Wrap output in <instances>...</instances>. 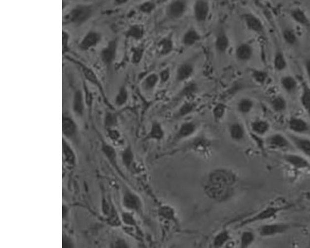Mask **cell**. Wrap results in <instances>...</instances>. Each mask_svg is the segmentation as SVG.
<instances>
[{
    "label": "cell",
    "instance_id": "cell-50",
    "mask_svg": "<svg viewBox=\"0 0 310 248\" xmlns=\"http://www.w3.org/2000/svg\"><path fill=\"white\" fill-rule=\"evenodd\" d=\"M85 77L88 80L92 83H96L97 82L96 76L94 74L93 72L89 69H85L84 71Z\"/></svg>",
    "mask_w": 310,
    "mask_h": 248
},
{
    "label": "cell",
    "instance_id": "cell-53",
    "mask_svg": "<svg viewBox=\"0 0 310 248\" xmlns=\"http://www.w3.org/2000/svg\"><path fill=\"white\" fill-rule=\"evenodd\" d=\"M106 125L107 126H113L115 123V118L113 115L108 114L107 115L106 120Z\"/></svg>",
    "mask_w": 310,
    "mask_h": 248
},
{
    "label": "cell",
    "instance_id": "cell-21",
    "mask_svg": "<svg viewBox=\"0 0 310 248\" xmlns=\"http://www.w3.org/2000/svg\"><path fill=\"white\" fill-rule=\"evenodd\" d=\"M271 109L277 114H282L286 111L288 108V102L286 99L282 95H274L270 98L269 101Z\"/></svg>",
    "mask_w": 310,
    "mask_h": 248
},
{
    "label": "cell",
    "instance_id": "cell-10",
    "mask_svg": "<svg viewBox=\"0 0 310 248\" xmlns=\"http://www.w3.org/2000/svg\"><path fill=\"white\" fill-rule=\"evenodd\" d=\"M236 181L235 176L229 172L224 170H218L214 172L210 176L209 182L220 184L221 185L230 186Z\"/></svg>",
    "mask_w": 310,
    "mask_h": 248
},
{
    "label": "cell",
    "instance_id": "cell-19",
    "mask_svg": "<svg viewBox=\"0 0 310 248\" xmlns=\"http://www.w3.org/2000/svg\"><path fill=\"white\" fill-rule=\"evenodd\" d=\"M300 102L310 118V85L307 82H303L300 88Z\"/></svg>",
    "mask_w": 310,
    "mask_h": 248
},
{
    "label": "cell",
    "instance_id": "cell-4",
    "mask_svg": "<svg viewBox=\"0 0 310 248\" xmlns=\"http://www.w3.org/2000/svg\"><path fill=\"white\" fill-rule=\"evenodd\" d=\"M211 13V3L209 0H195L193 14L197 23H204Z\"/></svg>",
    "mask_w": 310,
    "mask_h": 248
},
{
    "label": "cell",
    "instance_id": "cell-22",
    "mask_svg": "<svg viewBox=\"0 0 310 248\" xmlns=\"http://www.w3.org/2000/svg\"><path fill=\"white\" fill-rule=\"evenodd\" d=\"M281 36L283 41L290 47H296L299 43V38L297 32L290 26L282 29Z\"/></svg>",
    "mask_w": 310,
    "mask_h": 248
},
{
    "label": "cell",
    "instance_id": "cell-14",
    "mask_svg": "<svg viewBox=\"0 0 310 248\" xmlns=\"http://www.w3.org/2000/svg\"><path fill=\"white\" fill-rule=\"evenodd\" d=\"M290 16L292 21L303 28L310 29V18L304 9L295 7L290 11Z\"/></svg>",
    "mask_w": 310,
    "mask_h": 248
},
{
    "label": "cell",
    "instance_id": "cell-49",
    "mask_svg": "<svg viewBox=\"0 0 310 248\" xmlns=\"http://www.w3.org/2000/svg\"><path fill=\"white\" fill-rule=\"evenodd\" d=\"M143 53V49L138 48L134 51L133 55V60L135 63H138L142 58Z\"/></svg>",
    "mask_w": 310,
    "mask_h": 248
},
{
    "label": "cell",
    "instance_id": "cell-17",
    "mask_svg": "<svg viewBox=\"0 0 310 248\" xmlns=\"http://www.w3.org/2000/svg\"><path fill=\"white\" fill-rule=\"evenodd\" d=\"M201 40V35L196 28H188L183 34L182 37V43L185 47L194 46Z\"/></svg>",
    "mask_w": 310,
    "mask_h": 248
},
{
    "label": "cell",
    "instance_id": "cell-11",
    "mask_svg": "<svg viewBox=\"0 0 310 248\" xmlns=\"http://www.w3.org/2000/svg\"><path fill=\"white\" fill-rule=\"evenodd\" d=\"M288 137L295 148L310 159V139L294 134L289 135Z\"/></svg>",
    "mask_w": 310,
    "mask_h": 248
},
{
    "label": "cell",
    "instance_id": "cell-1",
    "mask_svg": "<svg viewBox=\"0 0 310 248\" xmlns=\"http://www.w3.org/2000/svg\"><path fill=\"white\" fill-rule=\"evenodd\" d=\"M299 225L289 223H272L261 226L259 228V233L262 237H274L284 234L289 230Z\"/></svg>",
    "mask_w": 310,
    "mask_h": 248
},
{
    "label": "cell",
    "instance_id": "cell-3",
    "mask_svg": "<svg viewBox=\"0 0 310 248\" xmlns=\"http://www.w3.org/2000/svg\"><path fill=\"white\" fill-rule=\"evenodd\" d=\"M188 8V0H172L166 8V13L170 19L177 20L185 15Z\"/></svg>",
    "mask_w": 310,
    "mask_h": 248
},
{
    "label": "cell",
    "instance_id": "cell-43",
    "mask_svg": "<svg viewBox=\"0 0 310 248\" xmlns=\"http://www.w3.org/2000/svg\"><path fill=\"white\" fill-rule=\"evenodd\" d=\"M123 161L127 166H129L133 159V154L131 149H126L123 154Z\"/></svg>",
    "mask_w": 310,
    "mask_h": 248
},
{
    "label": "cell",
    "instance_id": "cell-27",
    "mask_svg": "<svg viewBox=\"0 0 310 248\" xmlns=\"http://www.w3.org/2000/svg\"><path fill=\"white\" fill-rule=\"evenodd\" d=\"M251 77L256 84L263 85L267 82L268 75L267 72L265 70L254 69L251 71Z\"/></svg>",
    "mask_w": 310,
    "mask_h": 248
},
{
    "label": "cell",
    "instance_id": "cell-24",
    "mask_svg": "<svg viewBox=\"0 0 310 248\" xmlns=\"http://www.w3.org/2000/svg\"><path fill=\"white\" fill-rule=\"evenodd\" d=\"M158 49L161 55L166 56L172 52L174 49V43L170 37H165L158 42Z\"/></svg>",
    "mask_w": 310,
    "mask_h": 248
},
{
    "label": "cell",
    "instance_id": "cell-51",
    "mask_svg": "<svg viewBox=\"0 0 310 248\" xmlns=\"http://www.w3.org/2000/svg\"><path fill=\"white\" fill-rule=\"evenodd\" d=\"M63 151H64L65 155L66 158L68 159V161L73 162V154L71 149L68 148L67 146L63 145Z\"/></svg>",
    "mask_w": 310,
    "mask_h": 248
},
{
    "label": "cell",
    "instance_id": "cell-7",
    "mask_svg": "<svg viewBox=\"0 0 310 248\" xmlns=\"http://www.w3.org/2000/svg\"><path fill=\"white\" fill-rule=\"evenodd\" d=\"M206 192L210 197L217 200H223L229 197L230 195L229 186L221 185L209 182L206 186Z\"/></svg>",
    "mask_w": 310,
    "mask_h": 248
},
{
    "label": "cell",
    "instance_id": "cell-31",
    "mask_svg": "<svg viewBox=\"0 0 310 248\" xmlns=\"http://www.w3.org/2000/svg\"><path fill=\"white\" fill-rule=\"evenodd\" d=\"M199 90V87L196 82H190L187 83L184 87L180 90L179 95L184 97H190L196 94Z\"/></svg>",
    "mask_w": 310,
    "mask_h": 248
},
{
    "label": "cell",
    "instance_id": "cell-20",
    "mask_svg": "<svg viewBox=\"0 0 310 248\" xmlns=\"http://www.w3.org/2000/svg\"><path fill=\"white\" fill-rule=\"evenodd\" d=\"M91 8L89 6H79L73 9L70 18L75 23H80L86 20L91 15Z\"/></svg>",
    "mask_w": 310,
    "mask_h": 248
},
{
    "label": "cell",
    "instance_id": "cell-37",
    "mask_svg": "<svg viewBox=\"0 0 310 248\" xmlns=\"http://www.w3.org/2000/svg\"><path fill=\"white\" fill-rule=\"evenodd\" d=\"M255 240V236L251 232H245L243 233L241 238V247H250Z\"/></svg>",
    "mask_w": 310,
    "mask_h": 248
},
{
    "label": "cell",
    "instance_id": "cell-2",
    "mask_svg": "<svg viewBox=\"0 0 310 248\" xmlns=\"http://www.w3.org/2000/svg\"><path fill=\"white\" fill-rule=\"evenodd\" d=\"M291 207V205L281 206L273 205L268 206V207L261 210L260 212L258 213L254 217L251 218V219L245 221L244 222V224H249V223L272 219V218L276 217L279 214V213L289 209Z\"/></svg>",
    "mask_w": 310,
    "mask_h": 248
},
{
    "label": "cell",
    "instance_id": "cell-46",
    "mask_svg": "<svg viewBox=\"0 0 310 248\" xmlns=\"http://www.w3.org/2000/svg\"><path fill=\"white\" fill-rule=\"evenodd\" d=\"M225 112V107L223 104L217 105L214 110L215 117L217 119H221Z\"/></svg>",
    "mask_w": 310,
    "mask_h": 248
},
{
    "label": "cell",
    "instance_id": "cell-25",
    "mask_svg": "<svg viewBox=\"0 0 310 248\" xmlns=\"http://www.w3.org/2000/svg\"><path fill=\"white\" fill-rule=\"evenodd\" d=\"M255 102L250 98H242L239 100L237 104L238 111L243 114H247L252 111L255 107Z\"/></svg>",
    "mask_w": 310,
    "mask_h": 248
},
{
    "label": "cell",
    "instance_id": "cell-55",
    "mask_svg": "<svg viewBox=\"0 0 310 248\" xmlns=\"http://www.w3.org/2000/svg\"><path fill=\"white\" fill-rule=\"evenodd\" d=\"M128 0H115V2L117 4H123L127 3Z\"/></svg>",
    "mask_w": 310,
    "mask_h": 248
},
{
    "label": "cell",
    "instance_id": "cell-6",
    "mask_svg": "<svg viewBox=\"0 0 310 248\" xmlns=\"http://www.w3.org/2000/svg\"><path fill=\"white\" fill-rule=\"evenodd\" d=\"M283 160L292 168L297 170L310 169V162L307 157L295 153H285L282 156Z\"/></svg>",
    "mask_w": 310,
    "mask_h": 248
},
{
    "label": "cell",
    "instance_id": "cell-54",
    "mask_svg": "<svg viewBox=\"0 0 310 248\" xmlns=\"http://www.w3.org/2000/svg\"><path fill=\"white\" fill-rule=\"evenodd\" d=\"M109 135L112 140H117L119 139V134L117 131H112L110 132Z\"/></svg>",
    "mask_w": 310,
    "mask_h": 248
},
{
    "label": "cell",
    "instance_id": "cell-29",
    "mask_svg": "<svg viewBox=\"0 0 310 248\" xmlns=\"http://www.w3.org/2000/svg\"><path fill=\"white\" fill-rule=\"evenodd\" d=\"M160 82L159 75L155 73H151L143 81V87L147 91H152Z\"/></svg>",
    "mask_w": 310,
    "mask_h": 248
},
{
    "label": "cell",
    "instance_id": "cell-16",
    "mask_svg": "<svg viewBox=\"0 0 310 248\" xmlns=\"http://www.w3.org/2000/svg\"><path fill=\"white\" fill-rule=\"evenodd\" d=\"M194 65L189 61H185L179 65L176 72V80L178 82H184L192 77L194 72Z\"/></svg>",
    "mask_w": 310,
    "mask_h": 248
},
{
    "label": "cell",
    "instance_id": "cell-30",
    "mask_svg": "<svg viewBox=\"0 0 310 248\" xmlns=\"http://www.w3.org/2000/svg\"><path fill=\"white\" fill-rule=\"evenodd\" d=\"M99 37L98 34L95 33H90L85 37L81 44V48L84 49H88L96 45L98 42Z\"/></svg>",
    "mask_w": 310,
    "mask_h": 248
},
{
    "label": "cell",
    "instance_id": "cell-38",
    "mask_svg": "<svg viewBox=\"0 0 310 248\" xmlns=\"http://www.w3.org/2000/svg\"><path fill=\"white\" fill-rule=\"evenodd\" d=\"M164 132L162 127L157 122L153 123L150 132L151 138L160 140L163 138Z\"/></svg>",
    "mask_w": 310,
    "mask_h": 248
},
{
    "label": "cell",
    "instance_id": "cell-23",
    "mask_svg": "<svg viewBox=\"0 0 310 248\" xmlns=\"http://www.w3.org/2000/svg\"><path fill=\"white\" fill-rule=\"evenodd\" d=\"M251 129L259 136H265L270 129V123L265 119H257L251 123Z\"/></svg>",
    "mask_w": 310,
    "mask_h": 248
},
{
    "label": "cell",
    "instance_id": "cell-32",
    "mask_svg": "<svg viewBox=\"0 0 310 248\" xmlns=\"http://www.w3.org/2000/svg\"><path fill=\"white\" fill-rule=\"evenodd\" d=\"M196 130V125L192 122H187L182 124L178 132L179 137H185L194 133Z\"/></svg>",
    "mask_w": 310,
    "mask_h": 248
},
{
    "label": "cell",
    "instance_id": "cell-9",
    "mask_svg": "<svg viewBox=\"0 0 310 248\" xmlns=\"http://www.w3.org/2000/svg\"><path fill=\"white\" fill-rule=\"evenodd\" d=\"M287 126L289 131L294 134H307L310 131L309 123L300 117L293 116L290 118Z\"/></svg>",
    "mask_w": 310,
    "mask_h": 248
},
{
    "label": "cell",
    "instance_id": "cell-26",
    "mask_svg": "<svg viewBox=\"0 0 310 248\" xmlns=\"http://www.w3.org/2000/svg\"><path fill=\"white\" fill-rule=\"evenodd\" d=\"M124 205L130 209L138 210L140 207V201L135 195L131 193L126 194L124 198Z\"/></svg>",
    "mask_w": 310,
    "mask_h": 248
},
{
    "label": "cell",
    "instance_id": "cell-12",
    "mask_svg": "<svg viewBox=\"0 0 310 248\" xmlns=\"http://www.w3.org/2000/svg\"><path fill=\"white\" fill-rule=\"evenodd\" d=\"M254 48L252 45L248 43H241L236 47L235 56L240 62L247 63L253 58L254 56Z\"/></svg>",
    "mask_w": 310,
    "mask_h": 248
},
{
    "label": "cell",
    "instance_id": "cell-41",
    "mask_svg": "<svg viewBox=\"0 0 310 248\" xmlns=\"http://www.w3.org/2000/svg\"><path fill=\"white\" fill-rule=\"evenodd\" d=\"M229 239V235L226 232H221L217 236L214 241V245L217 247H221Z\"/></svg>",
    "mask_w": 310,
    "mask_h": 248
},
{
    "label": "cell",
    "instance_id": "cell-42",
    "mask_svg": "<svg viewBox=\"0 0 310 248\" xmlns=\"http://www.w3.org/2000/svg\"><path fill=\"white\" fill-rule=\"evenodd\" d=\"M128 93L125 88H121L118 97L116 98V103L119 105L125 104L128 100Z\"/></svg>",
    "mask_w": 310,
    "mask_h": 248
},
{
    "label": "cell",
    "instance_id": "cell-33",
    "mask_svg": "<svg viewBox=\"0 0 310 248\" xmlns=\"http://www.w3.org/2000/svg\"><path fill=\"white\" fill-rule=\"evenodd\" d=\"M231 136L236 141H241L245 137V130L240 124L232 125L230 128Z\"/></svg>",
    "mask_w": 310,
    "mask_h": 248
},
{
    "label": "cell",
    "instance_id": "cell-47",
    "mask_svg": "<svg viewBox=\"0 0 310 248\" xmlns=\"http://www.w3.org/2000/svg\"><path fill=\"white\" fill-rule=\"evenodd\" d=\"M103 151L110 160L112 161H115V159H116V153H115L114 149L112 147L104 145Z\"/></svg>",
    "mask_w": 310,
    "mask_h": 248
},
{
    "label": "cell",
    "instance_id": "cell-52",
    "mask_svg": "<svg viewBox=\"0 0 310 248\" xmlns=\"http://www.w3.org/2000/svg\"><path fill=\"white\" fill-rule=\"evenodd\" d=\"M123 217L124 222H125L126 224L131 225H135V220H134L133 216L129 214V213H124Z\"/></svg>",
    "mask_w": 310,
    "mask_h": 248
},
{
    "label": "cell",
    "instance_id": "cell-40",
    "mask_svg": "<svg viewBox=\"0 0 310 248\" xmlns=\"http://www.w3.org/2000/svg\"><path fill=\"white\" fill-rule=\"evenodd\" d=\"M194 105L191 102H185L184 104L180 107L179 111L177 112L178 117L185 116L187 114H189L190 112H191L194 109Z\"/></svg>",
    "mask_w": 310,
    "mask_h": 248
},
{
    "label": "cell",
    "instance_id": "cell-35",
    "mask_svg": "<svg viewBox=\"0 0 310 248\" xmlns=\"http://www.w3.org/2000/svg\"><path fill=\"white\" fill-rule=\"evenodd\" d=\"M63 131L66 136L71 137L74 134L75 132V126L74 123L68 118L63 120Z\"/></svg>",
    "mask_w": 310,
    "mask_h": 248
},
{
    "label": "cell",
    "instance_id": "cell-44",
    "mask_svg": "<svg viewBox=\"0 0 310 248\" xmlns=\"http://www.w3.org/2000/svg\"><path fill=\"white\" fill-rule=\"evenodd\" d=\"M160 213L162 217L167 218V219H172L174 217V212H173L172 208L166 207V206L161 208Z\"/></svg>",
    "mask_w": 310,
    "mask_h": 248
},
{
    "label": "cell",
    "instance_id": "cell-15",
    "mask_svg": "<svg viewBox=\"0 0 310 248\" xmlns=\"http://www.w3.org/2000/svg\"><path fill=\"white\" fill-rule=\"evenodd\" d=\"M280 85L284 92L288 95H295L299 88V83L294 75L286 74L283 75L280 79Z\"/></svg>",
    "mask_w": 310,
    "mask_h": 248
},
{
    "label": "cell",
    "instance_id": "cell-5",
    "mask_svg": "<svg viewBox=\"0 0 310 248\" xmlns=\"http://www.w3.org/2000/svg\"><path fill=\"white\" fill-rule=\"evenodd\" d=\"M246 28L252 33L262 35L265 33V28L262 20L257 15L253 13H245L242 16Z\"/></svg>",
    "mask_w": 310,
    "mask_h": 248
},
{
    "label": "cell",
    "instance_id": "cell-56",
    "mask_svg": "<svg viewBox=\"0 0 310 248\" xmlns=\"http://www.w3.org/2000/svg\"><path fill=\"white\" fill-rule=\"evenodd\" d=\"M253 1L257 2V3H261V2H263L265 1V0H253Z\"/></svg>",
    "mask_w": 310,
    "mask_h": 248
},
{
    "label": "cell",
    "instance_id": "cell-39",
    "mask_svg": "<svg viewBox=\"0 0 310 248\" xmlns=\"http://www.w3.org/2000/svg\"><path fill=\"white\" fill-rule=\"evenodd\" d=\"M74 109L78 114H82L84 105H83L82 96L80 92L76 93L75 96Z\"/></svg>",
    "mask_w": 310,
    "mask_h": 248
},
{
    "label": "cell",
    "instance_id": "cell-28",
    "mask_svg": "<svg viewBox=\"0 0 310 248\" xmlns=\"http://www.w3.org/2000/svg\"><path fill=\"white\" fill-rule=\"evenodd\" d=\"M116 44L114 42L109 44L108 47L105 49L102 52V60L107 64H109L114 60L115 54H116Z\"/></svg>",
    "mask_w": 310,
    "mask_h": 248
},
{
    "label": "cell",
    "instance_id": "cell-45",
    "mask_svg": "<svg viewBox=\"0 0 310 248\" xmlns=\"http://www.w3.org/2000/svg\"><path fill=\"white\" fill-rule=\"evenodd\" d=\"M160 81L162 83H167L171 78V71L170 68H165L161 71L159 74Z\"/></svg>",
    "mask_w": 310,
    "mask_h": 248
},
{
    "label": "cell",
    "instance_id": "cell-18",
    "mask_svg": "<svg viewBox=\"0 0 310 248\" xmlns=\"http://www.w3.org/2000/svg\"><path fill=\"white\" fill-rule=\"evenodd\" d=\"M272 67L275 72H284L289 67L287 58L282 50L275 51L272 59Z\"/></svg>",
    "mask_w": 310,
    "mask_h": 248
},
{
    "label": "cell",
    "instance_id": "cell-36",
    "mask_svg": "<svg viewBox=\"0 0 310 248\" xmlns=\"http://www.w3.org/2000/svg\"><path fill=\"white\" fill-rule=\"evenodd\" d=\"M128 34L131 38L135 39L136 40H139L143 37V28L140 25H133L129 29Z\"/></svg>",
    "mask_w": 310,
    "mask_h": 248
},
{
    "label": "cell",
    "instance_id": "cell-13",
    "mask_svg": "<svg viewBox=\"0 0 310 248\" xmlns=\"http://www.w3.org/2000/svg\"><path fill=\"white\" fill-rule=\"evenodd\" d=\"M214 47L220 54H224L228 51L229 47V39L226 31L223 28H220L217 32L214 41Z\"/></svg>",
    "mask_w": 310,
    "mask_h": 248
},
{
    "label": "cell",
    "instance_id": "cell-48",
    "mask_svg": "<svg viewBox=\"0 0 310 248\" xmlns=\"http://www.w3.org/2000/svg\"><path fill=\"white\" fill-rule=\"evenodd\" d=\"M304 68L308 80L310 82V55L307 56L304 61Z\"/></svg>",
    "mask_w": 310,
    "mask_h": 248
},
{
    "label": "cell",
    "instance_id": "cell-34",
    "mask_svg": "<svg viewBox=\"0 0 310 248\" xmlns=\"http://www.w3.org/2000/svg\"><path fill=\"white\" fill-rule=\"evenodd\" d=\"M156 8H157V3L152 0H146L139 6V9L141 13L146 14L152 13Z\"/></svg>",
    "mask_w": 310,
    "mask_h": 248
},
{
    "label": "cell",
    "instance_id": "cell-8",
    "mask_svg": "<svg viewBox=\"0 0 310 248\" xmlns=\"http://www.w3.org/2000/svg\"><path fill=\"white\" fill-rule=\"evenodd\" d=\"M267 146L271 149H288L294 147L289 137L284 134L274 133L270 135L267 139Z\"/></svg>",
    "mask_w": 310,
    "mask_h": 248
}]
</instances>
